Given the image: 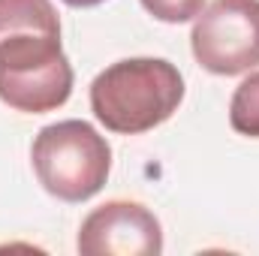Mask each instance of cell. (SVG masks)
Returning <instances> with one entry per match:
<instances>
[{"mask_svg":"<svg viewBox=\"0 0 259 256\" xmlns=\"http://www.w3.org/2000/svg\"><path fill=\"white\" fill-rule=\"evenodd\" d=\"M69 94L72 66L52 0H0V100L15 112L46 115Z\"/></svg>","mask_w":259,"mask_h":256,"instance_id":"1","label":"cell"},{"mask_svg":"<svg viewBox=\"0 0 259 256\" xmlns=\"http://www.w3.org/2000/svg\"><path fill=\"white\" fill-rule=\"evenodd\" d=\"M181 100L184 75L163 58H127L91 81L94 118L121 136H139L166 124Z\"/></svg>","mask_w":259,"mask_h":256,"instance_id":"2","label":"cell"},{"mask_svg":"<svg viewBox=\"0 0 259 256\" xmlns=\"http://www.w3.org/2000/svg\"><path fill=\"white\" fill-rule=\"evenodd\" d=\"M33 172L61 202H84L106 187L112 148L88 121H58L39 130L30 148Z\"/></svg>","mask_w":259,"mask_h":256,"instance_id":"3","label":"cell"},{"mask_svg":"<svg viewBox=\"0 0 259 256\" xmlns=\"http://www.w3.org/2000/svg\"><path fill=\"white\" fill-rule=\"evenodd\" d=\"M196 64L214 75H241L259 66V0H214L193 21Z\"/></svg>","mask_w":259,"mask_h":256,"instance_id":"4","label":"cell"},{"mask_svg":"<svg viewBox=\"0 0 259 256\" xmlns=\"http://www.w3.org/2000/svg\"><path fill=\"white\" fill-rule=\"evenodd\" d=\"M75 247L84 256H157L163 226L145 205L112 199L81 220Z\"/></svg>","mask_w":259,"mask_h":256,"instance_id":"5","label":"cell"},{"mask_svg":"<svg viewBox=\"0 0 259 256\" xmlns=\"http://www.w3.org/2000/svg\"><path fill=\"white\" fill-rule=\"evenodd\" d=\"M229 124L235 133L259 139V72H250L232 94Z\"/></svg>","mask_w":259,"mask_h":256,"instance_id":"6","label":"cell"},{"mask_svg":"<svg viewBox=\"0 0 259 256\" xmlns=\"http://www.w3.org/2000/svg\"><path fill=\"white\" fill-rule=\"evenodd\" d=\"M142 6H145L157 21L184 24V21H193L196 15L202 12L205 0H142Z\"/></svg>","mask_w":259,"mask_h":256,"instance_id":"7","label":"cell"},{"mask_svg":"<svg viewBox=\"0 0 259 256\" xmlns=\"http://www.w3.org/2000/svg\"><path fill=\"white\" fill-rule=\"evenodd\" d=\"M66 6H75V9H88V6H100L106 0H64Z\"/></svg>","mask_w":259,"mask_h":256,"instance_id":"8","label":"cell"}]
</instances>
